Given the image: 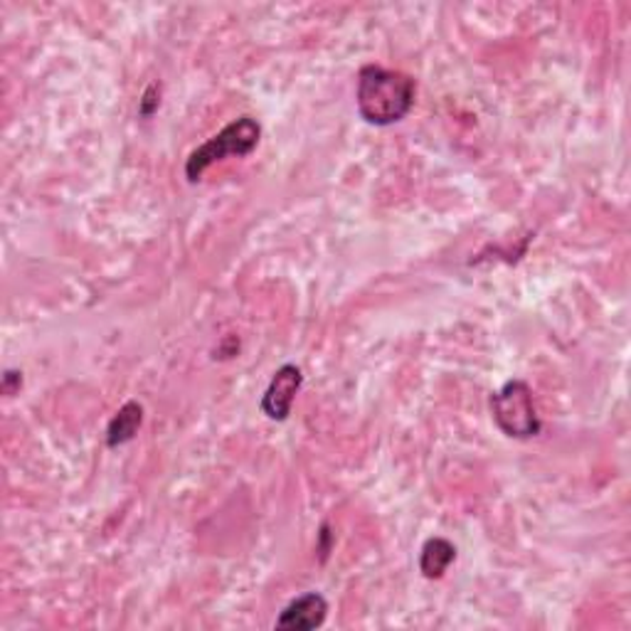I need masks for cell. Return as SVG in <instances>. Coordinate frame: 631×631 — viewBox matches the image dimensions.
Returning a JSON list of instances; mask_svg holds the SVG:
<instances>
[{
	"instance_id": "obj_8",
	"label": "cell",
	"mask_w": 631,
	"mask_h": 631,
	"mask_svg": "<svg viewBox=\"0 0 631 631\" xmlns=\"http://www.w3.org/2000/svg\"><path fill=\"white\" fill-rule=\"evenodd\" d=\"M156 90H158L156 84H154V87H148V90H146L144 99H141V106H138V114H141V116H151V114L158 109V102H160V99H154Z\"/></svg>"
},
{
	"instance_id": "obj_7",
	"label": "cell",
	"mask_w": 631,
	"mask_h": 631,
	"mask_svg": "<svg viewBox=\"0 0 631 631\" xmlns=\"http://www.w3.org/2000/svg\"><path fill=\"white\" fill-rule=\"evenodd\" d=\"M454 560H456L454 543H449L446 538H430L422 545L420 572L427 577V580H440Z\"/></svg>"
},
{
	"instance_id": "obj_3",
	"label": "cell",
	"mask_w": 631,
	"mask_h": 631,
	"mask_svg": "<svg viewBox=\"0 0 631 631\" xmlns=\"http://www.w3.org/2000/svg\"><path fill=\"white\" fill-rule=\"evenodd\" d=\"M491 414L498 430L511 440H530L543 430L536 400L526 380H508L504 388L491 395Z\"/></svg>"
},
{
	"instance_id": "obj_1",
	"label": "cell",
	"mask_w": 631,
	"mask_h": 631,
	"mask_svg": "<svg viewBox=\"0 0 631 631\" xmlns=\"http://www.w3.org/2000/svg\"><path fill=\"white\" fill-rule=\"evenodd\" d=\"M414 80L400 70L366 64L358 74V114L372 126H392L402 122L414 106Z\"/></svg>"
},
{
	"instance_id": "obj_5",
	"label": "cell",
	"mask_w": 631,
	"mask_h": 631,
	"mask_svg": "<svg viewBox=\"0 0 631 631\" xmlns=\"http://www.w3.org/2000/svg\"><path fill=\"white\" fill-rule=\"evenodd\" d=\"M326 617H328L326 597L320 592H306L282 609L280 619H276V629L312 631V629L324 627Z\"/></svg>"
},
{
	"instance_id": "obj_2",
	"label": "cell",
	"mask_w": 631,
	"mask_h": 631,
	"mask_svg": "<svg viewBox=\"0 0 631 631\" xmlns=\"http://www.w3.org/2000/svg\"><path fill=\"white\" fill-rule=\"evenodd\" d=\"M262 138V126L252 116H240L232 124H228L222 128L220 134H215L202 146H198L186 160V178L188 183H198L202 178V173L210 166L220 164L228 156H238L244 158L250 156L256 146H260Z\"/></svg>"
},
{
	"instance_id": "obj_4",
	"label": "cell",
	"mask_w": 631,
	"mask_h": 631,
	"mask_svg": "<svg viewBox=\"0 0 631 631\" xmlns=\"http://www.w3.org/2000/svg\"><path fill=\"white\" fill-rule=\"evenodd\" d=\"M304 385V372L298 366H282L274 372V378L262 398V412L272 422H284L292 414L294 400Z\"/></svg>"
},
{
	"instance_id": "obj_6",
	"label": "cell",
	"mask_w": 631,
	"mask_h": 631,
	"mask_svg": "<svg viewBox=\"0 0 631 631\" xmlns=\"http://www.w3.org/2000/svg\"><path fill=\"white\" fill-rule=\"evenodd\" d=\"M144 424V404L136 400H128L124 408L112 417L109 427H106V446H122L126 442H132L136 432L141 430Z\"/></svg>"
},
{
	"instance_id": "obj_9",
	"label": "cell",
	"mask_w": 631,
	"mask_h": 631,
	"mask_svg": "<svg viewBox=\"0 0 631 631\" xmlns=\"http://www.w3.org/2000/svg\"><path fill=\"white\" fill-rule=\"evenodd\" d=\"M20 385H23V372L6 370V376H3V392H6V395H15V390H20Z\"/></svg>"
}]
</instances>
